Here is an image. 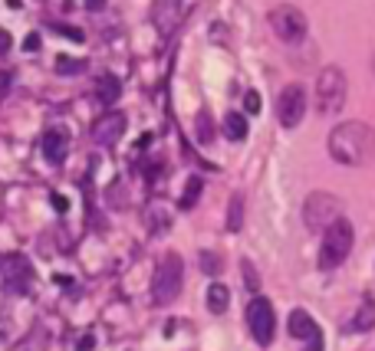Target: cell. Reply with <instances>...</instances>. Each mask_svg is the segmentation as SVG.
I'll list each match as a JSON object with an SVG mask.
<instances>
[{"instance_id": "6da1fadb", "label": "cell", "mask_w": 375, "mask_h": 351, "mask_svg": "<svg viewBox=\"0 0 375 351\" xmlns=\"http://www.w3.org/2000/svg\"><path fill=\"white\" fill-rule=\"evenodd\" d=\"M329 154L346 168H359L375 158V128L366 122H343L329 135Z\"/></svg>"}, {"instance_id": "7a4b0ae2", "label": "cell", "mask_w": 375, "mask_h": 351, "mask_svg": "<svg viewBox=\"0 0 375 351\" xmlns=\"http://www.w3.org/2000/svg\"><path fill=\"white\" fill-rule=\"evenodd\" d=\"M352 243H356V230L349 220L339 217L333 227H326L323 233V247H319V266L323 269H336L339 263H346V257L352 253Z\"/></svg>"}, {"instance_id": "3957f363", "label": "cell", "mask_w": 375, "mask_h": 351, "mask_svg": "<svg viewBox=\"0 0 375 351\" xmlns=\"http://www.w3.org/2000/svg\"><path fill=\"white\" fill-rule=\"evenodd\" d=\"M181 279H184V263L178 253L162 257V263L155 266V279H152V299L155 305H168L178 299L181 292Z\"/></svg>"}, {"instance_id": "277c9868", "label": "cell", "mask_w": 375, "mask_h": 351, "mask_svg": "<svg viewBox=\"0 0 375 351\" xmlns=\"http://www.w3.org/2000/svg\"><path fill=\"white\" fill-rule=\"evenodd\" d=\"M33 263L23 253H0V289L10 295H27L33 289Z\"/></svg>"}, {"instance_id": "5b68a950", "label": "cell", "mask_w": 375, "mask_h": 351, "mask_svg": "<svg viewBox=\"0 0 375 351\" xmlns=\"http://www.w3.org/2000/svg\"><path fill=\"white\" fill-rule=\"evenodd\" d=\"M346 73L339 66H326L316 79V112L319 115H336L346 105Z\"/></svg>"}, {"instance_id": "8992f818", "label": "cell", "mask_w": 375, "mask_h": 351, "mask_svg": "<svg viewBox=\"0 0 375 351\" xmlns=\"http://www.w3.org/2000/svg\"><path fill=\"white\" fill-rule=\"evenodd\" d=\"M270 27H273V33H277L283 43H303L306 39V13L299 7H293V4H280V7L270 10Z\"/></svg>"}, {"instance_id": "52a82bcc", "label": "cell", "mask_w": 375, "mask_h": 351, "mask_svg": "<svg viewBox=\"0 0 375 351\" xmlns=\"http://www.w3.org/2000/svg\"><path fill=\"white\" fill-rule=\"evenodd\" d=\"M247 328L254 335L257 345H270L273 342V332H277V312L273 305L263 299V295H254L247 302Z\"/></svg>"}, {"instance_id": "ba28073f", "label": "cell", "mask_w": 375, "mask_h": 351, "mask_svg": "<svg viewBox=\"0 0 375 351\" xmlns=\"http://www.w3.org/2000/svg\"><path fill=\"white\" fill-rule=\"evenodd\" d=\"M336 220H339V200L333 194H323V190L309 194L306 204H303V223L309 230H326Z\"/></svg>"}, {"instance_id": "9c48e42d", "label": "cell", "mask_w": 375, "mask_h": 351, "mask_svg": "<svg viewBox=\"0 0 375 351\" xmlns=\"http://www.w3.org/2000/svg\"><path fill=\"white\" fill-rule=\"evenodd\" d=\"M303 115H306V92L299 82H290L277 99V118L283 128H297L303 122Z\"/></svg>"}, {"instance_id": "30bf717a", "label": "cell", "mask_w": 375, "mask_h": 351, "mask_svg": "<svg viewBox=\"0 0 375 351\" xmlns=\"http://www.w3.org/2000/svg\"><path fill=\"white\" fill-rule=\"evenodd\" d=\"M287 325H290V335H293L297 342L306 345L303 351H323V332H319V325L313 322V315H309L306 309H293Z\"/></svg>"}, {"instance_id": "8fae6325", "label": "cell", "mask_w": 375, "mask_h": 351, "mask_svg": "<svg viewBox=\"0 0 375 351\" xmlns=\"http://www.w3.org/2000/svg\"><path fill=\"white\" fill-rule=\"evenodd\" d=\"M125 135V115L122 112H109V115H102L96 125H93V142L96 144H116L119 138Z\"/></svg>"}, {"instance_id": "7c38bea8", "label": "cell", "mask_w": 375, "mask_h": 351, "mask_svg": "<svg viewBox=\"0 0 375 351\" xmlns=\"http://www.w3.org/2000/svg\"><path fill=\"white\" fill-rule=\"evenodd\" d=\"M40 148H43V158H47L49 164H63L69 154V135L63 132V128H47L43 132V142H40Z\"/></svg>"}, {"instance_id": "4fadbf2b", "label": "cell", "mask_w": 375, "mask_h": 351, "mask_svg": "<svg viewBox=\"0 0 375 351\" xmlns=\"http://www.w3.org/2000/svg\"><path fill=\"white\" fill-rule=\"evenodd\" d=\"M152 20H155V27H158V33L168 37L178 27V20H181V0H155Z\"/></svg>"}, {"instance_id": "5bb4252c", "label": "cell", "mask_w": 375, "mask_h": 351, "mask_svg": "<svg viewBox=\"0 0 375 351\" xmlns=\"http://www.w3.org/2000/svg\"><path fill=\"white\" fill-rule=\"evenodd\" d=\"M375 328V299L372 295H362V302H359L356 315H352V322H349V332H372Z\"/></svg>"}, {"instance_id": "9a60e30c", "label": "cell", "mask_w": 375, "mask_h": 351, "mask_svg": "<svg viewBox=\"0 0 375 351\" xmlns=\"http://www.w3.org/2000/svg\"><path fill=\"white\" fill-rule=\"evenodd\" d=\"M96 95L102 105H116L119 95H122V82H119L112 73H106V76H99V82H96Z\"/></svg>"}, {"instance_id": "2e32d148", "label": "cell", "mask_w": 375, "mask_h": 351, "mask_svg": "<svg viewBox=\"0 0 375 351\" xmlns=\"http://www.w3.org/2000/svg\"><path fill=\"white\" fill-rule=\"evenodd\" d=\"M227 305H231V289L224 283L208 285V309H211L214 315H221V312H227Z\"/></svg>"}, {"instance_id": "e0dca14e", "label": "cell", "mask_w": 375, "mask_h": 351, "mask_svg": "<svg viewBox=\"0 0 375 351\" xmlns=\"http://www.w3.org/2000/svg\"><path fill=\"white\" fill-rule=\"evenodd\" d=\"M221 128H224V135H227L231 142H241V138H247V115H241V112L224 115Z\"/></svg>"}, {"instance_id": "ac0fdd59", "label": "cell", "mask_w": 375, "mask_h": 351, "mask_svg": "<svg viewBox=\"0 0 375 351\" xmlns=\"http://www.w3.org/2000/svg\"><path fill=\"white\" fill-rule=\"evenodd\" d=\"M201 187H204V180L201 178H191L188 180V187H184V194H181V210H191L194 207V200H198V194H201Z\"/></svg>"}, {"instance_id": "d6986e66", "label": "cell", "mask_w": 375, "mask_h": 351, "mask_svg": "<svg viewBox=\"0 0 375 351\" xmlns=\"http://www.w3.org/2000/svg\"><path fill=\"white\" fill-rule=\"evenodd\" d=\"M83 69H86V63H83V59L56 56V73H59V76H76V73H83Z\"/></svg>"}, {"instance_id": "ffe728a7", "label": "cell", "mask_w": 375, "mask_h": 351, "mask_svg": "<svg viewBox=\"0 0 375 351\" xmlns=\"http://www.w3.org/2000/svg\"><path fill=\"white\" fill-rule=\"evenodd\" d=\"M241 223H244V200L234 197L231 200V214H227V230H231V233H237V230H241Z\"/></svg>"}, {"instance_id": "44dd1931", "label": "cell", "mask_w": 375, "mask_h": 351, "mask_svg": "<svg viewBox=\"0 0 375 351\" xmlns=\"http://www.w3.org/2000/svg\"><path fill=\"white\" fill-rule=\"evenodd\" d=\"M148 223H152V233H165V230L172 227V220L165 217L162 210H148Z\"/></svg>"}, {"instance_id": "7402d4cb", "label": "cell", "mask_w": 375, "mask_h": 351, "mask_svg": "<svg viewBox=\"0 0 375 351\" xmlns=\"http://www.w3.org/2000/svg\"><path fill=\"white\" fill-rule=\"evenodd\" d=\"M201 269L208 276H218V273H221V259L214 257V253H201Z\"/></svg>"}, {"instance_id": "603a6c76", "label": "cell", "mask_w": 375, "mask_h": 351, "mask_svg": "<svg viewBox=\"0 0 375 351\" xmlns=\"http://www.w3.org/2000/svg\"><path fill=\"white\" fill-rule=\"evenodd\" d=\"M49 30H56V33H63V37H69V39H76V43H83V30H76V27H63V23H49Z\"/></svg>"}, {"instance_id": "cb8c5ba5", "label": "cell", "mask_w": 375, "mask_h": 351, "mask_svg": "<svg viewBox=\"0 0 375 351\" xmlns=\"http://www.w3.org/2000/svg\"><path fill=\"white\" fill-rule=\"evenodd\" d=\"M244 283L250 285V289H254V292H257L260 289V279H257V269H254V266L250 263H244Z\"/></svg>"}, {"instance_id": "d4e9b609", "label": "cell", "mask_w": 375, "mask_h": 351, "mask_svg": "<svg viewBox=\"0 0 375 351\" xmlns=\"http://www.w3.org/2000/svg\"><path fill=\"white\" fill-rule=\"evenodd\" d=\"M244 109H247L250 115H257L260 112V95L257 92H247V95H244Z\"/></svg>"}, {"instance_id": "484cf974", "label": "cell", "mask_w": 375, "mask_h": 351, "mask_svg": "<svg viewBox=\"0 0 375 351\" xmlns=\"http://www.w3.org/2000/svg\"><path fill=\"white\" fill-rule=\"evenodd\" d=\"M49 200H53V210H59V214H66L69 210V200L63 197V194H49Z\"/></svg>"}, {"instance_id": "4316f807", "label": "cell", "mask_w": 375, "mask_h": 351, "mask_svg": "<svg viewBox=\"0 0 375 351\" xmlns=\"http://www.w3.org/2000/svg\"><path fill=\"white\" fill-rule=\"evenodd\" d=\"M10 47H13V39H10L7 30L0 27V56H4V53H10Z\"/></svg>"}, {"instance_id": "83f0119b", "label": "cell", "mask_w": 375, "mask_h": 351, "mask_svg": "<svg viewBox=\"0 0 375 351\" xmlns=\"http://www.w3.org/2000/svg\"><path fill=\"white\" fill-rule=\"evenodd\" d=\"M23 49H27V53H37L40 49V33H30V37L23 39Z\"/></svg>"}, {"instance_id": "f1b7e54d", "label": "cell", "mask_w": 375, "mask_h": 351, "mask_svg": "<svg viewBox=\"0 0 375 351\" xmlns=\"http://www.w3.org/2000/svg\"><path fill=\"white\" fill-rule=\"evenodd\" d=\"M10 82H13V76H10L7 69H0V95L10 92Z\"/></svg>"}, {"instance_id": "f546056e", "label": "cell", "mask_w": 375, "mask_h": 351, "mask_svg": "<svg viewBox=\"0 0 375 351\" xmlns=\"http://www.w3.org/2000/svg\"><path fill=\"white\" fill-rule=\"evenodd\" d=\"M7 342H10V325L4 322V319H0V348H4Z\"/></svg>"}, {"instance_id": "4dcf8cb0", "label": "cell", "mask_w": 375, "mask_h": 351, "mask_svg": "<svg viewBox=\"0 0 375 351\" xmlns=\"http://www.w3.org/2000/svg\"><path fill=\"white\" fill-rule=\"evenodd\" d=\"M86 7L89 10H102V7H106V0H86Z\"/></svg>"}, {"instance_id": "1f68e13d", "label": "cell", "mask_w": 375, "mask_h": 351, "mask_svg": "<svg viewBox=\"0 0 375 351\" xmlns=\"http://www.w3.org/2000/svg\"><path fill=\"white\" fill-rule=\"evenodd\" d=\"M89 348H93V335H86V338L79 342V351H89Z\"/></svg>"}]
</instances>
